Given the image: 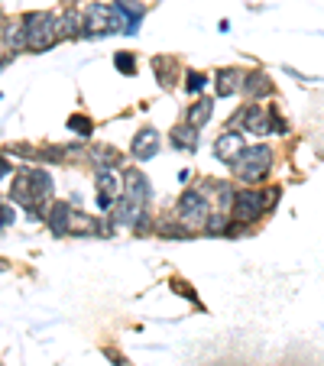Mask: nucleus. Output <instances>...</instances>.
I'll use <instances>...</instances> for the list:
<instances>
[{
	"instance_id": "obj_1",
	"label": "nucleus",
	"mask_w": 324,
	"mask_h": 366,
	"mask_svg": "<svg viewBox=\"0 0 324 366\" xmlns=\"http://www.w3.org/2000/svg\"><path fill=\"white\" fill-rule=\"evenodd\" d=\"M276 198H279V188L276 191H266V188H256V185H247V188H237V195H234V208H231V217L240 224H259L266 214L273 211Z\"/></svg>"
},
{
	"instance_id": "obj_2",
	"label": "nucleus",
	"mask_w": 324,
	"mask_h": 366,
	"mask_svg": "<svg viewBox=\"0 0 324 366\" xmlns=\"http://www.w3.org/2000/svg\"><path fill=\"white\" fill-rule=\"evenodd\" d=\"M23 33H26V49L29 52H49L62 39L59 33V17L49 10H29L23 13Z\"/></svg>"
},
{
	"instance_id": "obj_3",
	"label": "nucleus",
	"mask_w": 324,
	"mask_h": 366,
	"mask_svg": "<svg viewBox=\"0 0 324 366\" xmlns=\"http://www.w3.org/2000/svg\"><path fill=\"white\" fill-rule=\"evenodd\" d=\"M211 211H214V205H211V198H208V191L201 185L185 188L182 198L175 201V221H179L185 230H205Z\"/></svg>"
},
{
	"instance_id": "obj_4",
	"label": "nucleus",
	"mask_w": 324,
	"mask_h": 366,
	"mask_svg": "<svg viewBox=\"0 0 324 366\" xmlns=\"http://www.w3.org/2000/svg\"><path fill=\"white\" fill-rule=\"evenodd\" d=\"M231 172L240 182H247V185H259V182H266L269 179V172H273V149L263 146V143L247 146L243 156L231 165Z\"/></svg>"
},
{
	"instance_id": "obj_5",
	"label": "nucleus",
	"mask_w": 324,
	"mask_h": 366,
	"mask_svg": "<svg viewBox=\"0 0 324 366\" xmlns=\"http://www.w3.org/2000/svg\"><path fill=\"white\" fill-rule=\"evenodd\" d=\"M81 13H85V36L81 39H104L111 33H127V20L114 10V4H88Z\"/></svg>"
},
{
	"instance_id": "obj_6",
	"label": "nucleus",
	"mask_w": 324,
	"mask_h": 366,
	"mask_svg": "<svg viewBox=\"0 0 324 366\" xmlns=\"http://www.w3.org/2000/svg\"><path fill=\"white\" fill-rule=\"evenodd\" d=\"M243 149H247V137H243V130H224L221 137L214 140V159L221 162V165H227L231 169L234 162L243 156Z\"/></svg>"
},
{
	"instance_id": "obj_7",
	"label": "nucleus",
	"mask_w": 324,
	"mask_h": 366,
	"mask_svg": "<svg viewBox=\"0 0 324 366\" xmlns=\"http://www.w3.org/2000/svg\"><path fill=\"white\" fill-rule=\"evenodd\" d=\"M162 149V133L156 127H143L137 130V137H133V143H130V156L137 162H149L156 159Z\"/></svg>"
},
{
	"instance_id": "obj_8",
	"label": "nucleus",
	"mask_w": 324,
	"mask_h": 366,
	"mask_svg": "<svg viewBox=\"0 0 324 366\" xmlns=\"http://www.w3.org/2000/svg\"><path fill=\"white\" fill-rule=\"evenodd\" d=\"M146 214H149V211H146V205H140V201H133V198H127V195H120L117 201H114L111 217L120 224V227H130V230H133V227H137V224L146 217Z\"/></svg>"
},
{
	"instance_id": "obj_9",
	"label": "nucleus",
	"mask_w": 324,
	"mask_h": 366,
	"mask_svg": "<svg viewBox=\"0 0 324 366\" xmlns=\"http://www.w3.org/2000/svg\"><path fill=\"white\" fill-rule=\"evenodd\" d=\"M123 195L140 201V205H149L153 201V185H149V175L140 169H127L123 172Z\"/></svg>"
},
{
	"instance_id": "obj_10",
	"label": "nucleus",
	"mask_w": 324,
	"mask_h": 366,
	"mask_svg": "<svg viewBox=\"0 0 324 366\" xmlns=\"http://www.w3.org/2000/svg\"><path fill=\"white\" fill-rule=\"evenodd\" d=\"M240 91L247 94V101H266V97L276 94V88L266 72H243V88Z\"/></svg>"
},
{
	"instance_id": "obj_11",
	"label": "nucleus",
	"mask_w": 324,
	"mask_h": 366,
	"mask_svg": "<svg viewBox=\"0 0 324 366\" xmlns=\"http://www.w3.org/2000/svg\"><path fill=\"white\" fill-rule=\"evenodd\" d=\"M240 88H243V69L227 65V69L214 72V91H217V97H234V94H240Z\"/></svg>"
},
{
	"instance_id": "obj_12",
	"label": "nucleus",
	"mask_w": 324,
	"mask_h": 366,
	"mask_svg": "<svg viewBox=\"0 0 324 366\" xmlns=\"http://www.w3.org/2000/svg\"><path fill=\"white\" fill-rule=\"evenodd\" d=\"M114 10L127 20V33H123V36H137L140 23H143V17H146L143 0H114Z\"/></svg>"
},
{
	"instance_id": "obj_13",
	"label": "nucleus",
	"mask_w": 324,
	"mask_h": 366,
	"mask_svg": "<svg viewBox=\"0 0 324 366\" xmlns=\"http://www.w3.org/2000/svg\"><path fill=\"white\" fill-rule=\"evenodd\" d=\"M94 188H97V195H107L117 201L123 195V172L117 169H97L94 172Z\"/></svg>"
},
{
	"instance_id": "obj_14",
	"label": "nucleus",
	"mask_w": 324,
	"mask_h": 366,
	"mask_svg": "<svg viewBox=\"0 0 324 366\" xmlns=\"http://www.w3.org/2000/svg\"><path fill=\"white\" fill-rule=\"evenodd\" d=\"M69 214H72V208L65 205V201H52V205L46 208V227H49L55 237H65V233H69Z\"/></svg>"
},
{
	"instance_id": "obj_15",
	"label": "nucleus",
	"mask_w": 324,
	"mask_h": 366,
	"mask_svg": "<svg viewBox=\"0 0 324 366\" xmlns=\"http://www.w3.org/2000/svg\"><path fill=\"white\" fill-rule=\"evenodd\" d=\"M169 146L179 149V153H195L198 149V130L191 123H179V127L169 130Z\"/></svg>"
},
{
	"instance_id": "obj_16",
	"label": "nucleus",
	"mask_w": 324,
	"mask_h": 366,
	"mask_svg": "<svg viewBox=\"0 0 324 366\" xmlns=\"http://www.w3.org/2000/svg\"><path fill=\"white\" fill-rule=\"evenodd\" d=\"M59 33H62V39H81L85 36V13L69 7L59 17Z\"/></svg>"
},
{
	"instance_id": "obj_17",
	"label": "nucleus",
	"mask_w": 324,
	"mask_h": 366,
	"mask_svg": "<svg viewBox=\"0 0 324 366\" xmlns=\"http://www.w3.org/2000/svg\"><path fill=\"white\" fill-rule=\"evenodd\" d=\"M88 159L94 162V169H120L123 165V153L114 149V146H91Z\"/></svg>"
},
{
	"instance_id": "obj_18",
	"label": "nucleus",
	"mask_w": 324,
	"mask_h": 366,
	"mask_svg": "<svg viewBox=\"0 0 324 366\" xmlns=\"http://www.w3.org/2000/svg\"><path fill=\"white\" fill-rule=\"evenodd\" d=\"M10 198L23 208H36V195H33V182H29V172H17L13 175V188H10Z\"/></svg>"
},
{
	"instance_id": "obj_19",
	"label": "nucleus",
	"mask_w": 324,
	"mask_h": 366,
	"mask_svg": "<svg viewBox=\"0 0 324 366\" xmlns=\"http://www.w3.org/2000/svg\"><path fill=\"white\" fill-rule=\"evenodd\" d=\"M153 72H156V81H159L162 91H172V88H175V75H179V65H175V59L156 55V59H153Z\"/></svg>"
},
{
	"instance_id": "obj_20",
	"label": "nucleus",
	"mask_w": 324,
	"mask_h": 366,
	"mask_svg": "<svg viewBox=\"0 0 324 366\" xmlns=\"http://www.w3.org/2000/svg\"><path fill=\"white\" fill-rule=\"evenodd\" d=\"M211 117H214V101L211 97H198V101L185 111V123H191L195 130H201Z\"/></svg>"
},
{
	"instance_id": "obj_21",
	"label": "nucleus",
	"mask_w": 324,
	"mask_h": 366,
	"mask_svg": "<svg viewBox=\"0 0 324 366\" xmlns=\"http://www.w3.org/2000/svg\"><path fill=\"white\" fill-rule=\"evenodd\" d=\"M29 182H33L36 205H46V201L52 198V191H55V185H52V175L46 169H29Z\"/></svg>"
},
{
	"instance_id": "obj_22",
	"label": "nucleus",
	"mask_w": 324,
	"mask_h": 366,
	"mask_svg": "<svg viewBox=\"0 0 324 366\" xmlns=\"http://www.w3.org/2000/svg\"><path fill=\"white\" fill-rule=\"evenodd\" d=\"M94 221H97V217H91V214L75 211V208H72V214H69V233H75V237H88V233H94Z\"/></svg>"
},
{
	"instance_id": "obj_23",
	"label": "nucleus",
	"mask_w": 324,
	"mask_h": 366,
	"mask_svg": "<svg viewBox=\"0 0 324 366\" xmlns=\"http://www.w3.org/2000/svg\"><path fill=\"white\" fill-rule=\"evenodd\" d=\"M4 46L13 52L26 49V33H23V23H7L4 26Z\"/></svg>"
},
{
	"instance_id": "obj_24",
	"label": "nucleus",
	"mask_w": 324,
	"mask_h": 366,
	"mask_svg": "<svg viewBox=\"0 0 324 366\" xmlns=\"http://www.w3.org/2000/svg\"><path fill=\"white\" fill-rule=\"evenodd\" d=\"M227 224H231V211H217V208H214L211 217H208V224H205V230L211 233V237H224Z\"/></svg>"
},
{
	"instance_id": "obj_25",
	"label": "nucleus",
	"mask_w": 324,
	"mask_h": 366,
	"mask_svg": "<svg viewBox=\"0 0 324 366\" xmlns=\"http://www.w3.org/2000/svg\"><path fill=\"white\" fill-rule=\"evenodd\" d=\"M114 69H117L120 75L133 78L137 75V55H133V52H114Z\"/></svg>"
},
{
	"instance_id": "obj_26",
	"label": "nucleus",
	"mask_w": 324,
	"mask_h": 366,
	"mask_svg": "<svg viewBox=\"0 0 324 366\" xmlns=\"http://www.w3.org/2000/svg\"><path fill=\"white\" fill-rule=\"evenodd\" d=\"M205 88H208V75H205V72H195V69L185 72V91L191 94V97H195V94L201 97V91H205Z\"/></svg>"
},
{
	"instance_id": "obj_27",
	"label": "nucleus",
	"mask_w": 324,
	"mask_h": 366,
	"mask_svg": "<svg viewBox=\"0 0 324 366\" xmlns=\"http://www.w3.org/2000/svg\"><path fill=\"white\" fill-rule=\"evenodd\" d=\"M65 127L75 130L78 137H91V133H94V120H91V117H85V114H72Z\"/></svg>"
},
{
	"instance_id": "obj_28",
	"label": "nucleus",
	"mask_w": 324,
	"mask_h": 366,
	"mask_svg": "<svg viewBox=\"0 0 324 366\" xmlns=\"http://www.w3.org/2000/svg\"><path fill=\"white\" fill-rule=\"evenodd\" d=\"M269 130H273V133H279V137H285V133H289V123H285V117H282L276 107H269Z\"/></svg>"
},
{
	"instance_id": "obj_29",
	"label": "nucleus",
	"mask_w": 324,
	"mask_h": 366,
	"mask_svg": "<svg viewBox=\"0 0 324 366\" xmlns=\"http://www.w3.org/2000/svg\"><path fill=\"white\" fill-rule=\"evenodd\" d=\"M17 224V211L13 205H0V227H13Z\"/></svg>"
},
{
	"instance_id": "obj_30",
	"label": "nucleus",
	"mask_w": 324,
	"mask_h": 366,
	"mask_svg": "<svg viewBox=\"0 0 324 366\" xmlns=\"http://www.w3.org/2000/svg\"><path fill=\"white\" fill-rule=\"evenodd\" d=\"M169 285H172V289H175V292H179L182 298H188V301H195V305H198V298H195V292H191V289H185V282H182V279H172Z\"/></svg>"
},
{
	"instance_id": "obj_31",
	"label": "nucleus",
	"mask_w": 324,
	"mask_h": 366,
	"mask_svg": "<svg viewBox=\"0 0 324 366\" xmlns=\"http://www.w3.org/2000/svg\"><path fill=\"white\" fill-rule=\"evenodd\" d=\"M107 357L114 360V366H130V360L123 357V353H117V350H111V347H107Z\"/></svg>"
},
{
	"instance_id": "obj_32",
	"label": "nucleus",
	"mask_w": 324,
	"mask_h": 366,
	"mask_svg": "<svg viewBox=\"0 0 324 366\" xmlns=\"http://www.w3.org/2000/svg\"><path fill=\"white\" fill-rule=\"evenodd\" d=\"M10 172H13V165H10V162H7V159H4V156H0V182L7 179Z\"/></svg>"
},
{
	"instance_id": "obj_33",
	"label": "nucleus",
	"mask_w": 324,
	"mask_h": 366,
	"mask_svg": "<svg viewBox=\"0 0 324 366\" xmlns=\"http://www.w3.org/2000/svg\"><path fill=\"white\" fill-rule=\"evenodd\" d=\"M7 269H10V263L7 259H0V273H7Z\"/></svg>"
}]
</instances>
